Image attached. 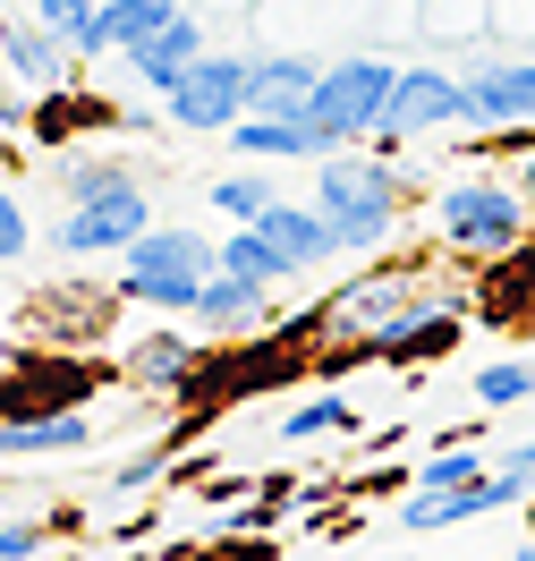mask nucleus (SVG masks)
<instances>
[{
  "label": "nucleus",
  "instance_id": "1",
  "mask_svg": "<svg viewBox=\"0 0 535 561\" xmlns=\"http://www.w3.org/2000/svg\"><path fill=\"white\" fill-rule=\"evenodd\" d=\"M408 196H417V179L392 162V145H332L315 162V205L332 213L340 255H383L408 221Z\"/></svg>",
  "mask_w": 535,
  "mask_h": 561
},
{
  "label": "nucleus",
  "instance_id": "2",
  "mask_svg": "<svg viewBox=\"0 0 535 561\" xmlns=\"http://www.w3.org/2000/svg\"><path fill=\"white\" fill-rule=\"evenodd\" d=\"M60 187H69V213L51 221L60 255H128L153 230V196L128 162H69Z\"/></svg>",
  "mask_w": 535,
  "mask_h": 561
},
{
  "label": "nucleus",
  "instance_id": "3",
  "mask_svg": "<svg viewBox=\"0 0 535 561\" xmlns=\"http://www.w3.org/2000/svg\"><path fill=\"white\" fill-rule=\"evenodd\" d=\"M221 273V247L205 230H178V221H153L128 255H119V289L111 298H128V307H153V316H196V298H205V280Z\"/></svg>",
  "mask_w": 535,
  "mask_h": 561
},
{
  "label": "nucleus",
  "instance_id": "4",
  "mask_svg": "<svg viewBox=\"0 0 535 561\" xmlns=\"http://www.w3.org/2000/svg\"><path fill=\"white\" fill-rule=\"evenodd\" d=\"M535 205L519 196V179H442L433 187V247H451V255H467V264H493V255H510V247L527 239Z\"/></svg>",
  "mask_w": 535,
  "mask_h": 561
},
{
  "label": "nucleus",
  "instance_id": "5",
  "mask_svg": "<svg viewBox=\"0 0 535 561\" xmlns=\"http://www.w3.org/2000/svg\"><path fill=\"white\" fill-rule=\"evenodd\" d=\"M247 69H255V51H205V60H196V69H187L171 94H162L171 128H196V137H230V128H239V119L255 111Z\"/></svg>",
  "mask_w": 535,
  "mask_h": 561
},
{
  "label": "nucleus",
  "instance_id": "6",
  "mask_svg": "<svg viewBox=\"0 0 535 561\" xmlns=\"http://www.w3.org/2000/svg\"><path fill=\"white\" fill-rule=\"evenodd\" d=\"M392 85H399L392 60H332L315 85V128L332 145H374L383 111H392Z\"/></svg>",
  "mask_w": 535,
  "mask_h": 561
},
{
  "label": "nucleus",
  "instance_id": "7",
  "mask_svg": "<svg viewBox=\"0 0 535 561\" xmlns=\"http://www.w3.org/2000/svg\"><path fill=\"white\" fill-rule=\"evenodd\" d=\"M476 316L467 298H451V289H426V298H408L392 323H374L365 332V366H426V357H451L460 350V323Z\"/></svg>",
  "mask_w": 535,
  "mask_h": 561
},
{
  "label": "nucleus",
  "instance_id": "8",
  "mask_svg": "<svg viewBox=\"0 0 535 561\" xmlns=\"http://www.w3.org/2000/svg\"><path fill=\"white\" fill-rule=\"evenodd\" d=\"M442 128H467V77H451V69H399L392 111H383V137H374V145L442 137Z\"/></svg>",
  "mask_w": 535,
  "mask_h": 561
},
{
  "label": "nucleus",
  "instance_id": "9",
  "mask_svg": "<svg viewBox=\"0 0 535 561\" xmlns=\"http://www.w3.org/2000/svg\"><path fill=\"white\" fill-rule=\"evenodd\" d=\"M535 119V60H476L467 69V128H527Z\"/></svg>",
  "mask_w": 535,
  "mask_h": 561
},
{
  "label": "nucleus",
  "instance_id": "10",
  "mask_svg": "<svg viewBox=\"0 0 535 561\" xmlns=\"http://www.w3.org/2000/svg\"><path fill=\"white\" fill-rule=\"evenodd\" d=\"M0 69H9V77H18V85L43 103V94H60V85H69L77 51L51 35V26H43L35 9H26V18H0Z\"/></svg>",
  "mask_w": 535,
  "mask_h": 561
},
{
  "label": "nucleus",
  "instance_id": "11",
  "mask_svg": "<svg viewBox=\"0 0 535 561\" xmlns=\"http://www.w3.org/2000/svg\"><path fill=\"white\" fill-rule=\"evenodd\" d=\"M510 502H527V485H519V477H501V468H485V477H476V485H451V493H408V502H399V527H417V536H426V527H460V519H485V511H510Z\"/></svg>",
  "mask_w": 535,
  "mask_h": 561
},
{
  "label": "nucleus",
  "instance_id": "12",
  "mask_svg": "<svg viewBox=\"0 0 535 561\" xmlns=\"http://www.w3.org/2000/svg\"><path fill=\"white\" fill-rule=\"evenodd\" d=\"M205 51H213V43H205V18H187V9H178L171 26H153L144 43H128L119 60L137 69V85H144V94H171L178 77L196 69V60H205Z\"/></svg>",
  "mask_w": 535,
  "mask_h": 561
},
{
  "label": "nucleus",
  "instance_id": "13",
  "mask_svg": "<svg viewBox=\"0 0 535 561\" xmlns=\"http://www.w3.org/2000/svg\"><path fill=\"white\" fill-rule=\"evenodd\" d=\"M255 230L281 247L298 273H315V264H332V255H340V230H332V213H323V205H289V196H272Z\"/></svg>",
  "mask_w": 535,
  "mask_h": 561
},
{
  "label": "nucleus",
  "instance_id": "14",
  "mask_svg": "<svg viewBox=\"0 0 535 561\" xmlns=\"http://www.w3.org/2000/svg\"><path fill=\"white\" fill-rule=\"evenodd\" d=\"M94 443L85 409H35V417H0V459H69Z\"/></svg>",
  "mask_w": 535,
  "mask_h": 561
},
{
  "label": "nucleus",
  "instance_id": "15",
  "mask_svg": "<svg viewBox=\"0 0 535 561\" xmlns=\"http://www.w3.org/2000/svg\"><path fill=\"white\" fill-rule=\"evenodd\" d=\"M230 153H264V162H323L332 137L315 128V111H298V119H264V111H247V119L230 128Z\"/></svg>",
  "mask_w": 535,
  "mask_h": 561
},
{
  "label": "nucleus",
  "instance_id": "16",
  "mask_svg": "<svg viewBox=\"0 0 535 561\" xmlns=\"http://www.w3.org/2000/svg\"><path fill=\"white\" fill-rule=\"evenodd\" d=\"M315 85H323V69H315V60H289V51H255V69H247V94H255L264 119L315 111Z\"/></svg>",
  "mask_w": 535,
  "mask_h": 561
},
{
  "label": "nucleus",
  "instance_id": "17",
  "mask_svg": "<svg viewBox=\"0 0 535 561\" xmlns=\"http://www.w3.org/2000/svg\"><path fill=\"white\" fill-rule=\"evenodd\" d=\"M467 307H476V316H493V323H519V316H535V239H519L510 255H493Z\"/></svg>",
  "mask_w": 535,
  "mask_h": 561
},
{
  "label": "nucleus",
  "instance_id": "18",
  "mask_svg": "<svg viewBox=\"0 0 535 561\" xmlns=\"http://www.w3.org/2000/svg\"><path fill=\"white\" fill-rule=\"evenodd\" d=\"M264 307H272V289H264V280L213 273V280H205V298H196V323H205L213 341H247L255 323H264Z\"/></svg>",
  "mask_w": 535,
  "mask_h": 561
},
{
  "label": "nucleus",
  "instance_id": "19",
  "mask_svg": "<svg viewBox=\"0 0 535 561\" xmlns=\"http://www.w3.org/2000/svg\"><path fill=\"white\" fill-rule=\"evenodd\" d=\"M196 341L187 332H144V341H128V375H137L144 391H196Z\"/></svg>",
  "mask_w": 535,
  "mask_h": 561
},
{
  "label": "nucleus",
  "instance_id": "20",
  "mask_svg": "<svg viewBox=\"0 0 535 561\" xmlns=\"http://www.w3.org/2000/svg\"><path fill=\"white\" fill-rule=\"evenodd\" d=\"M51 35L69 43L77 60H103V51H119V35H111V0H26Z\"/></svg>",
  "mask_w": 535,
  "mask_h": 561
},
{
  "label": "nucleus",
  "instance_id": "21",
  "mask_svg": "<svg viewBox=\"0 0 535 561\" xmlns=\"http://www.w3.org/2000/svg\"><path fill=\"white\" fill-rule=\"evenodd\" d=\"M221 273H239V280H264V289H281V280H298V264H289L281 247L264 239L255 221H230V239H221Z\"/></svg>",
  "mask_w": 535,
  "mask_h": 561
},
{
  "label": "nucleus",
  "instance_id": "22",
  "mask_svg": "<svg viewBox=\"0 0 535 561\" xmlns=\"http://www.w3.org/2000/svg\"><path fill=\"white\" fill-rule=\"evenodd\" d=\"M357 425L365 417H357L340 391H315V400H289L281 409V443L298 451V443H332V434H357Z\"/></svg>",
  "mask_w": 535,
  "mask_h": 561
},
{
  "label": "nucleus",
  "instance_id": "23",
  "mask_svg": "<svg viewBox=\"0 0 535 561\" xmlns=\"http://www.w3.org/2000/svg\"><path fill=\"white\" fill-rule=\"evenodd\" d=\"M205 196H213L221 221H264V205H272V179H255V171H221Z\"/></svg>",
  "mask_w": 535,
  "mask_h": 561
},
{
  "label": "nucleus",
  "instance_id": "24",
  "mask_svg": "<svg viewBox=\"0 0 535 561\" xmlns=\"http://www.w3.org/2000/svg\"><path fill=\"white\" fill-rule=\"evenodd\" d=\"M535 391V366L527 357H501V366H476V409H519Z\"/></svg>",
  "mask_w": 535,
  "mask_h": 561
},
{
  "label": "nucleus",
  "instance_id": "25",
  "mask_svg": "<svg viewBox=\"0 0 535 561\" xmlns=\"http://www.w3.org/2000/svg\"><path fill=\"white\" fill-rule=\"evenodd\" d=\"M171 18H178V0H111V35H119V51L144 43L153 26H171Z\"/></svg>",
  "mask_w": 535,
  "mask_h": 561
},
{
  "label": "nucleus",
  "instance_id": "26",
  "mask_svg": "<svg viewBox=\"0 0 535 561\" xmlns=\"http://www.w3.org/2000/svg\"><path fill=\"white\" fill-rule=\"evenodd\" d=\"M51 527H60V511L43 519V511H18V519H0V561H26L51 545Z\"/></svg>",
  "mask_w": 535,
  "mask_h": 561
},
{
  "label": "nucleus",
  "instance_id": "27",
  "mask_svg": "<svg viewBox=\"0 0 535 561\" xmlns=\"http://www.w3.org/2000/svg\"><path fill=\"white\" fill-rule=\"evenodd\" d=\"M476 477H485V459L476 451H433L426 468H417V485L426 493H451V485H476Z\"/></svg>",
  "mask_w": 535,
  "mask_h": 561
},
{
  "label": "nucleus",
  "instance_id": "28",
  "mask_svg": "<svg viewBox=\"0 0 535 561\" xmlns=\"http://www.w3.org/2000/svg\"><path fill=\"white\" fill-rule=\"evenodd\" d=\"M35 247V221H26V205H18V187L0 179V264H18Z\"/></svg>",
  "mask_w": 535,
  "mask_h": 561
},
{
  "label": "nucleus",
  "instance_id": "29",
  "mask_svg": "<svg viewBox=\"0 0 535 561\" xmlns=\"http://www.w3.org/2000/svg\"><path fill=\"white\" fill-rule=\"evenodd\" d=\"M162 477H171V451H137V459H119V477H111V485H119V493H144V485H162Z\"/></svg>",
  "mask_w": 535,
  "mask_h": 561
},
{
  "label": "nucleus",
  "instance_id": "30",
  "mask_svg": "<svg viewBox=\"0 0 535 561\" xmlns=\"http://www.w3.org/2000/svg\"><path fill=\"white\" fill-rule=\"evenodd\" d=\"M26 103H35V94H26L18 77L0 69V128H35V119H26Z\"/></svg>",
  "mask_w": 535,
  "mask_h": 561
},
{
  "label": "nucleus",
  "instance_id": "31",
  "mask_svg": "<svg viewBox=\"0 0 535 561\" xmlns=\"http://www.w3.org/2000/svg\"><path fill=\"white\" fill-rule=\"evenodd\" d=\"M18 162H26V153H18V128H0V179L18 171Z\"/></svg>",
  "mask_w": 535,
  "mask_h": 561
},
{
  "label": "nucleus",
  "instance_id": "32",
  "mask_svg": "<svg viewBox=\"0 0 535 561\" xmlns=\"http://www.w3.org/2000/svg\"><path fill=\"white\" fill-rule=\"evenodd\" d=\"M9 502H18V493H9V477H0V511H9Z\"/></svg>",
  "mask_w": 535,
  "mask_h": 561
}]
</instances>
